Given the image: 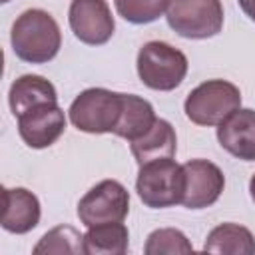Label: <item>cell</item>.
<instances>
[{
  "instance_id": "8992f818",
  "label": "cell",
  "mask_w": 255,
  "mask_h": 255,
  "mask_svg": "<svg viewBox=\"0 0 255 255\" xmlns=\"http://www.w3.org/2000/svg\"><path fill=\"white\" fill-rule=\"evenodd\" d=\"M165 18L169 28L189 40L213 38L223 28L221 0H169Z\"/></svg>"
},
{
  "instance_id": "5bb4252c",
  "label": "cell",
  "mask_w": 255,
  "mask_h": 255,
  "mask_svg": "<svg viewBox=\"0 0 255 255\" xmlns=\"http://www.w3.org/2000/svg\"><path fill=\"white\" fill-rule=\"evenodd\" d=\"M46 102H58V92L50 80L38 74H24L16 78L8 92V104L12 114L18 118L22 112L46 104Z\"/></svg>"
},
{
  "instance_id": "8fae6325",
  "label": "cell",
  "mask_w": 255,
  "mask_h": 255,
  "mask_svg": "<svg viewBox=\"0 0 255 255\" xmlns=\"http://www.w3.org/2000/svg\"><path fill=\"white\" fill-rule=\"evenodd\" d=\"M217 141L233 157L255 161V110L237 108L217 126Z\"/></svg>"
},
{
  "instance_id": "7402d4cb",
  "label": "cell",
  "mask_w": 255,
  "mask_h": 255,
  "mask_svg": "<svg viewBox=\"0 0 255 255\" xmlns=\"http://www.w3.org/2000/svg\"><path fill=\"white\" fill-rule=\"evenodd\" d=\"M249 193H251V199L255 201V173H253V177L249 179Z\"/></svg>"
},
{
  "instance_id": "2e32d148",
  "label": "cell",
  "mask_w": 255,
  "mask_h": 255,
  "mask_svg": "<svg viewBox=\"0 0 255 255\" xmlns=\"http://www.w3.org/2000/svg\"><path fill=\"white\" fill-rule=\"evenodd\" d=\"M129 245V231L122 221L88 227L84 235L86 255H124Z\"/></svg>"
},
{
  "instance_id": "e0dca14e",
  "label": "cell",
  "mask_w": 255,
  "mask_h": 255,
  "mask_svg": "<svg viewBox=\"0 0 255 255\" xmlns=\"http://www.w3.org/2000/svg\"><path fill=\"white\" fill-rule=\"evenodd\" d=\"M155 120L157 116L153 112V106L145 98H139L135 94H124V110L114 133L118 137L133 141L141 137L155 124Z\"/></svg>"
},
{
  "instance_id": "603a6c76",
  "label": "cell",
  "mask_w": 255,
  "mask_h": 255,
  "mask_svg": "<svg viewBox=\"0 0 255 255\" xmlns=\"http://www.w3.org/2000/svg\"><path fill=\"white\" fill-rule=\"evenodd\" d=\"M0 2H10V0H0Z\"/></svg>"
},
{
  "instance_id": "9a60e30c",
  "label": "cell",
  "mask_w": 255,
  "mask_h": 255,
  "mask_svg": "<svg viewBox=\"0 0 255 255\" xmlns=\"http://www.w3.org/2000/svg\"><path fill=\"white\" fill-rule=\"evenodd\" d=\"M203 251L223 255H253L255 237L247 227L239 223H221L209 231L203 243Z\"/></svg>"
},
{
  "instance_id": "4fadbf2b",
  "label": "cell",
  "mask_w": 255,
  "mask_h": 255,
  "mask_svg": "<svg viewBox=\"0 0 255 255\" xmlns=\"http://www.w3.org/2000/svg\"><path fill=\"white\" fill-rule=\"evenodd\" d=\"M129 147H131V153L137 165H141L151 159L173 157L177 149V135H175L173 126L167 120L157 118L155 124L141 137L129 141Z\"/></svg>"
},
{
  "instance_id": "ac0fdd59",
  "label": "cell",
  "mask_w": 255,
  "mask_h": 255,
  "mask_svg": "<svg viewBox=\"0 0 255 255\" xmlns=\"http://www.w3.org/2000/svg\"><path fill=\"white\" fill-rule=\"evenodd\" d=\"M32 251L36 255H80L84 253V235L72 225H58L44 233Z\"/></svg>"
},
{
  "instance_id": "ba28073f",
  "label": "cell",
  "mask_w": 255,
  "mask_h": 255,
  "mask_svg": "<svg viewBox=\"0 0 255 255\" xmlns=\"http://www.w3.org/2000/svg\"><path fill=\"white\" fill-rule=\"evenodd\" d=\"M68 22L74 36L88 46L106 44L116 30V22L106 0H72Z\"/></svg>"
},
{
  "instance_id": "5b68a950",
  "label": "cell",
  "mask_w": 255,
  "mask_h": 255,
  "mask_svg": "<svg viewBox=\"0 0 255 255\" xmlns=\"http://www.w3.org/2000/svg\"><path fill=\"white\" fill-rule=\"evenodd\" d=\"M241 108V92L227 80H207L193 88L183 104L185 116L197 126H219L229 114Z\"/></svg>"
},
{
  "instance_id": "d6986e66",
  "label": "cell",
  "mask_w": 255,
  "mask_h": 255,
  "mask_svg": "<svg viewBox=\"0 0 255 255\" xmlns=\"http://www.w3.org/2000/svg\"><path fill=\"white\" fill-rule=\"evenodd\" d=\"M145 255H173V253H191L193 245L183 231L175 227H161L147 235L143 245Z\"/></svg>"
},
{
  "instance_id": "277c9868",
  "label": "cell",
  "mask_w": 255,
  "mask_h": 255,
  "mask_svg": "<svg viewBox=\"0 0 255 255\" xmlns=\"http://www.w3.org/2000/svg\"><path fill=\"white\" fill-rule=\"evenodd\" d=\"M124 110V94L106 88H88L76 96L68 116L76 129L86 133H114Z\"/></svg>"
},
{
  "instance_id": "7a4b0ae2",
  "label": "cell",
  "mask_w": 255,
  "mask_h": 255,
  "mask_svg": "<svg viewBox=\"0 0 255 255\" xmlns=\"http://www.w3.org/2000/svg\"><path fill=\"white\" fill-rule=\"evenodd\" d=\"M185 189L183 165L175 163L173 157L151 159L139 165L135 191L145 207L165 209L181 203Z\"/></svg>"
},
{
  "instance_id": "6da1fadb",
  "label": "cell",
  "mask_w": 255,
  "mask_h": 255,
  "mask_svg": "<svg viewBox=\"0 0 255 255\" xmlns=\"http://www.w3.org/2000/svg\"><path fill=\"white\" fill-rule=\"evenodd\" d=\"M10 42L16 58L28 64H46L62 48V32L52 14L40 8L24 10L12 24Z\"/></svg>"
},
{
  "instance_id": "52a82bcc",
  "label": "cell",
  "mask_w": 255,
  "mask_h": 255,
  "mask_svg": "<svg viewBox=\"0 0 255 255\" xmlns=\"http://www.w3.org/2000/svg\"><path fill=\"white\" fill-rule=\"evenodd\" d=\"M129 211V193L118 179H102L78 203V217L86 227L124 221Z\"/></svg>"
},
{
  "instance_id": "7c38bea8",
  "label": "cell",
  "mask_w": 255,
  "mask_h": 255,
  "mask_svg": "<svg viewBox=\"0 0 255 255\" xmlns=\"http://www.w3.org/2000/svg\"><path fill=\"white\" fill-rule=\"evenodd\" d=\"M4 209H2V227L10 233L24 235L40 223V201L26 187H4L2 189Z\"/></svg>"
},
{
  "instance_id": "30bf717a",
  "label": "cell",
  "mask_w": 255,
  "mask_h": 255,
  "mask_svg": "<svg viewBox=\"0 0 255 255\" xmlns=\"http://www.w3.org/2000/svg\"><path fill=\"white\" fill-rule=\"evenodd\" d=\"M185 189L181 205L187 209H205L213 205L225 187V175L213 161L189 159L183 163Z\"/></svg>"
},
{
  "instance_id": "3957f363",
  "label": "cell",
  "mask_w": 255,
  "mask_h": 255,
  "mask_svg": "<svg viewBox=\"0 0 255 255\" xmlns=\"http://www.w3.org/2000/svg\"><path fill=\"white\" fill-rule=\"evenodd\" d=\"M187 56L167 42L151 40L137 52L135 68L143 86L157 92L175 90L187 74Z\"/></svg>"
},
{
  "instance_id": "ffe728a7",
  "label": "cell",
  "mask_w": 255,
  "mask_h": 255,
  "mask_svg": "<svg viewBox=\"0 0 255 255\" xmlns=\"http://www.w3.org/2000/svg\"><path fill=\"white\" fill-rule=\"evenodd\" d=\"M118 14L131 24L155 22L165 10L169 0H114Z\"/></svg>"
},
{
  "instance_id": "9c48e42d",
  "label": "cell",
  "mask_w": 255,
  "mask_h": 255,
  "mask_svg": "<svg viewBox=\"0 0 255 255\" xmlns=\"http://www.w3.org/2000/svg\"><path fill=\"white\" fill-rule=\"evenodd\" d=\"M66 129V116L58 102L38 104L18 116V133L32 149L50 147Z\"/></svg>"
},
{
  "instance_id": "44dd1931",
  "label": "cell",
  "mask_w": 255,
  "mask_h": 255,
  "mask_svg": "<svg viewBox=\"0 0 255 255\" xmlns=\"http://www.w3.org/2000/svg\"><path fill=\"white\" fill-rule=\"evenodd\" d=\"M237 4H239L241 10L255 22V0H237Z\"/></svg>"
}]
</instances>
